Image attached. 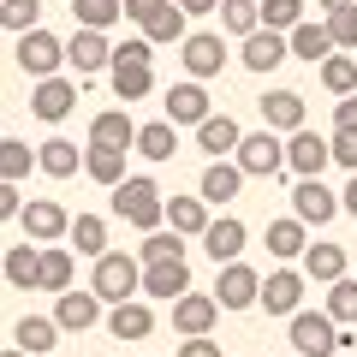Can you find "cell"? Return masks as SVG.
I'll return each mask as SVG.
<instances>
[{"mask_svg":"<svg viewBox=\"0 0 357 357\" xmlns=\"http://www.w3.org/2000/svg\"><path fill=\"white\" fill-rule=\"evenodd\" d=\"M137 262H185V238L173 227H155L149 238L137 244Z\"/></svg>","mask_w":357,"mask_h":357,"instance_id":"39","label":"cell"},{"mask_svg":"<svg viewBox=\"0 0 357 357\" xmlns=\"http://www.w3.org/2000/svg\"><path fill=\"white\" fill-rule=\"evenodd\" d=\"M102 298L96 292H72V286H66L60 298H54V328L60 333H84V328H96V321H102Z\"/></svg>","mask_w":357,"mask_h":357,"instance_id":"13","label":"cell"},{"mask_svg":"<svg viewBox=\"0 0 357 357\" xmlns=\"http://www.w3.org/2000/svg\"><path fill=\"white\" fill-rule=\"evenodd\" d=\"M328 161H340L345 173H357V126H333V137H328Z\"/></svg>","mask_w":357,"mask_h":357,"instance_id":"47","label":"cell"},{"mask_svg":"<svg viewBox=\"0 0 357 357\" xmlns=\"http://www.w3.org/2000/svg\"><path fill=\"white\" fill-rule=\"evenodd\" d=\"M345 274V244H304V280L333 286Z\"/></svg>","mask_w":357,"mask_h":357,"instance_id":"32","label":"cell"},{"mask_svg":"<svg viewBox=\"0 0 357 357\" xmlns=\"http://www.w3.org/2000/svg\"><path fill=\"white\" fill-rule=\"evenodd\" d=\"M72 18H77V30H102L107 36L126 13H119V0H72Z\"/></svg>","mask_w":357,"mask_h":357,"instance_id":"37","label":"cell"},{"mask_svg":"<svg viewBox=\"0 0 357 357\" xmlns=\"http://www.w3.org/2000/svg\"><path fill=\"white\" fill-rule=\"evenodd\" d=\"M321 24H328L333 48H357V0H351V6H340V13H328Z\"/></svg>","mask_w":357,"mask_h":357,"instance_id":"46","label":"cell"},{"mask_svg":"<svg viewBox=\"0 0 357 357\" xmlns=\"http://www.w3.org/2000/svg\"><path fill=\"white\" fill-rule=\"evenodd\" d=\"M304 6L310 0H256V18H262V30H280L286 36V30L304 18Z\"/></svg>","mask_w":357,"mask_h":357,"instance_id":"42","label":"cell"},{"mask_svg":"<svg viewBox=\"0 0 357 357\" xmlns=\"http://www.w3.org/2000/svg\"><path fill=\"white\" fill-rule=\"evenodd\" d=\"M238 191H244V173H238V161H232V155H227V161H208V167H203V185H197V197H203L208 208L232 203Z\"/></svg>","mask_w":357,"mask_h":357,"instance_id":"20","label":"cell"},{"mask_svg":"<svg viewBox=\"0 0 357 357\" xmlns=\"http://www.w3.org/2000/svg\"><path fill=\"white\" fill-rule=\"evenodd\" d=\"M18 227H24V238H30V244H60V238H66V227H72V215H66L54 197H30V203L18 208Z\"/></svg>","mask_w":357,"mask_h":357,"instance_id":"6","label":"cell"},{"mask_svg":"<svg viewBox=\"0 0 357 357\" xmlns=\"http://www.w3.org/2000/svg\"><path fill=\"white\" fill-rule=\"evenodd\" d=\"M36 18H42V0H0V24L6 30H36Z\"/></svg>","mask_w":357,"mask_h":357,"instance_id":"45","label":"cell"},{"mask_svg":"<svg viewBox=\"0 0 357 357\" xmlns=\"http://www.w3.org/2000/svg\"><path fill=\"white\" fill-rule=\"evenodd\" d=\"M173 6H178V13H185V18H197V13H215L220 0H173Z\"/></svg>","mask_w":357,"mask_h":357,"instance_id":"53","label":"cell"},{"mask_svg":"<svg viewBox=\"0 0 357 357\" xmlns=\"http://www.w3.org/2000/svg\"><path fill=\"white\" fill-rule=\"evenodd\" d=\"M107 333H114V340H149V333H155V310L143 304V298L107 304Z\"/></svg>","mask_w":357,"mask_h":357,"instance_id":"21","label":"cell"},{"mask_svg":"<svg viewBox=\"0 0 357 357\" xmlns=\"http://www.w3.org/2000/svg\"><path fill=\"white\" fill-rule=\"evenodd\" d=\"M238 60L250 66V72H262V77H268L274 66L292 60V54H286V36H280V30H262V24H256L250 36H244V54H238Z\"/></svg>","mask_w":357,"mask_h":357,"instance_id":"19","label":"cell"},{"mask_svg":"<svg viewBox=\"0 0 357 357\" xmlns=\"http://www.w3.org/2000/svg\"><path fill=\"white\" fill-rule=\"evenodd\" d=\"M328 321L333 328H357V280H345V274L328 286Z\"/></svg>","mask_w":357,"mask_h":357,"instance_id":"40","label":"cell"},{"mask_svg":"<svg viewBox=\"0 0 357 357\" xmlns=\"http://www.w3.org/2000/svg\"><path fill=\"white\" fill-rule=\"evenodd\" d=\"M178 60H185V72L203 84V77H220L227 72V42L215 36V30H191V36L178 42Z\"/></svg>","mask_w":357,"mask_h":357,"instance_id":"7","label":"cell"},{"mask_svg":"<svg viewBox=\"0 0 357 357\" xmlns=\"http://www.w3.org/2000/svg\"><path fill=\"white\" fill-rule=\"evenodd\" d=\"M340 208H345V215H357V173H351V185L340 191Z\"/></svg>","mask_w":357,"mask_h":357,"instance_id":"54","label":"cell"},{"mask_svg":"<svg viewBox=\"0 0 357 357\" xmlns=\"http://www.w3.org/2000/svg\"><path fill=\"white\" fill-rule=\"evenodd\" d=\"M36 262H42V244H13L6 250V286L13 292H36Z\"/></svg>","mask_w":357,"mask_h":357,"instance_id":"33","label":"cell"},{"mask_svg":"<svg viewBox=\"0 0 357 357\" xmlns=\"http://www.w3.org/2000/svg\"><path fill=\"white\" fill-rule=\"evenodd\" d=\"M316 6L321 13H340V6H351V0H316Z\"/></svg>","mask_w":357,"mask_h":357,"instance_id":"55","label":"cell"},{"mask_svg":"<svg viewBox=\"0 0 357 357\" xmlns=\"http://www.w3.org/2000/svg\"><path fill=\"white\" fill-rule=\"evenodd\" d=\"M161 227H173L178 238H203L208 203H203V197H167V203H161Z\"/></svg>","mask_w":357,"mask_h":357,"instance_id":"22","label":"cell"},{"mask_svg":"<svg viewBox=\"0 0 357 357\" xmlns=\"http://www.w3.org/2000/svg\"><path fill=\"white\" fill-rule=\"evenodd\" d=\"M36 167H42L48 178H72L77 167H84V149H77L72 137H48V143L36 149Z\"/></svg>","mask_w":357,"mask_h":357,"instance_id":"29","label":"cell"},{"mask_svg":"<svg viewBox=\"0 0 357 357\" xmlns=\"http://www.w3.org/2000/svg\"><path fill=\"white\" fill-rule=\"evenodd\" d=\"M13 60H18V72H24V77H54V72L66 66V42L54 36V30L36 24V30L18 36V54H13Z\"/></svg>","mask_w":357,"mask_h":357,"instance_id":"5","label":"cell"},{"mask_svg":"<svg viewBox=\"0 0 357 357\" xmlns=\"http://www.w3.org/2000/svg\"><path fill=\"white\" fill-rule=\"evenodd\" d=\"M72 107H77V84H72V77H60V72H54V77H36V89H30V114H36V119L60 126Z\"/></svg>","mask_w":357,"mask_h":357,"instance_id":"12","label":"cell"},{"mask_svg":"<svg viewBox=\"0 0 357 357\" xmlns=\"http://www.w3.org/2000/svg\"><path fill=\"white\" fill-rule=\"evenodd\" d=\"M107 77H114L119 102H143V96L155 89V66L149 60H107Z\"/></svg>","mask_w":357,"mask_h":357,"instance_id":"25","label":"cell"},{"mask_svg":"<svg viewBox=\"0 0 357 357\" xmlns=\"http://www.w3.org/2000/svg\"><path fill=\"white\" fill-rule=\"evenodd\" d=\"M244 244H250V232H244V220H232V215H220V220H208V227H203V250L215 256V268L220 262H238Z\"/></svg>","mask_w":357,"mask_h":357,"instance_id":"18","label":"cell"},{"mask_svg":"<svg viewBox=\"0 0 357 357\" xmlns=\"http://www.w3.org/2000/svg\"><path fill=\"white\" fill-rule=\"evenodd\" d=\"M137 280H143V262L126 250H102L96 256V274H89V292L102 298V304H126L137 298Z\"/></svg>","mask_w":357,"mask_h":357,"instance_id":"2","label":"cell"},{"mask_svg":"<svg viewBox=\"0 0 357 357\" xmlns=\"http://www.w3.org/2000/svg\"><path fill=\"white\" fill-rule=\"evenodd\" d=\"M286 54L292 60H310V66H321L333 54V42H328V24H316V18H298L292 30H286Z\"/></svg>","mask_w":357,"mask_h":357,"instance_id":"23","label":"cell"},{"mask_svg":"<svg viewBox=\"0 0 357 357\" xmlns=\"http://www.w3.org/2000/svg\"><path fill=\"white\" fill-rule=\"evenodd\" d=\"M161 107H167V114H161L167 126H203V119L215 114V107H208V89L197 84V77H191V84H173Z\"/></svg>","mask_w":357,"mask_h":357,"instance_id":"15","label":"cell"},{"mask_svg":"<svg viewBox=\"0 0 357 357\" xmlns=\"http://www.w3.org/2000/svg\"><path fill=\"white\" fill-rule=\"evenodd\" d=\"M256 286H262V274H256L250 262H220L215 268V304L220 310H250Z\"/></svg>","mask_w":357,"mask_h":357,"instance_id":"8","label":"cell"},{"mask_svg":"<svg viewBox=\"0 0 357 357\" xmlns=\"http://www.w3.org/2000/svg\"><path fill=\"white\" fill-rule=\"evenodd\" d=\"M256 304H262L268 316H292V310H304V274H298V268H274V274L256 286Z\"/></svg>","mask_w":357,"mask_h":357,"instance_id":"10","label":"cell"},{"mask_svg":"<svg viewBox=\"0 0 357 357\" xmlns=\"http://www.w3.org/2000/svg\"><path fill=\"white\" fill-rule=\"evenodd\" d=\"M215 13H220V30H227V36H250V30L262 24V18H256V0H220Z\"/></svg>","mask_w":357,"mask_h":357,"instance_id":"44","label":"cell"},{"mask_svg":"<svg viewBox=\"0 0 357 357\" xmlns=\"http://www.w3.org/2000/svg\"><path fill=\"white\" fill-rule=\"evenodd\" d=\"M114 60H149V66H155V48H149V36H126V42L114 48Z\"/></svg>","mask_w":357,"mask_h":357,"instance_id":"49","label":"cell"},{"mask_svg":"<svg viewBox=\"0 0 357 357\" xmlns=\"http://www.w3.org/2000/svg\"><path fill=\"white\" fill-rule=\"evenodd\" d=\"M0 357H30V351H18V345H13V351H0Z\"/></svg>","mask_w":357,"mask_h":357,"instance_id":"56","label":"cell"},{"mask_svg":"<svg viewBox=\"0 0 357 357\" xmlns=\"http://www.w3.org/2000/svg\"><path fill=\"white\" fill-rule=\"evenodd\" d=\"M13 340H18V351H30V357H54L60 328H54V316H24V321L13 328Z\"/></svg>","mask_w":357,"mask_h":357,"instance_id":"30","label":"cell"},{"mask_svg":"<svg viewBox=\"0 0 357 357\" xmlns=\"http://www.w3.org/2000/svg\"><path fill=\"white\" fill-rule=\"evenodd\" d=\"M107 60H114V42H107L102 30H77V36L66 42V66H72L77 77H96V72H107Z\"/></svg>","mask_w":357,"mask_h":357,"instance_id":"16","label":"cell"},{"mask_svg":"<svg viewBox=\"0 0 357 357\" xmlns=\"http://www.w3.org/2000/svg\"><path fill=\"white\" fill-rule=\"evenodd\" d=\"M66 286H72V250H60V244H42V262H36V292H54V298H60Z\"/></svg>","mask_w":357,"mask_h":357,"instance_id":"31","label":"cell"},{"mask_svg":"<svg viewBox=\"0 0 357 357\" xmlns=\"http://www.w3.org/2000/svg\"><path fill=\"white\" fill-rule=\"evenodd\" d=\"M131 149H137L143 161H173V155H178V126H167V119H149V126H137Z\"/></svg>","mask_w":357,"mask_h":357,"instance_id":"28","label":"cell"},{"mask_svg":"<svg viewBox=\"0 0 357 357\" xmlns=\"http://www.w3.org/2000/svg\"><path fill=\"white\" fill-rule=\"evenodd\" d=\"M161 185H155V178H143V173H126L114 185V215L126 220V227H137V232H155L161 227Z\"/></svg>","mask_w":357,"mask_h":357,"instance_id":"1","label":"cell"},{"mask_svg":"<svg viewBox=\"0 0 357 357\" xmlns=\"http://www.w3.org/2000/svg\"><path fill=\"white\" fill-rule=\"evenodd\" d=\"M256 107H262V126L268 131H298V126H304V96H298V89H268Z\"/></svg>","mask_w":357,"mask_h":357,"instance_id":"26","label":"cell"},{"mask_svg":"<svg viewBox=\"0 0 357 357\" xmlns=\"http://www.w3.org/2000/svg\"><path fill=\"white\" fill-rule=\"evenodd\" d=\"M321 89H328V96H351L357 89V60L351 54H328V60H321Z\"/></svg>","mask_w":357,"mask_h":357,"instance_id":"41","label":"cell"},{"mask_svg":"<svg viewBox=\"0 0 357 357\" xmlns=\"http://www.w3.org/2000/svg\"><path fill=\"white\" fill-rule=\"evenodd\" d=\"M30 167H36V149L30 143H18V137H0V178H30Z\"/></svg>","mask_w":357,"mask_h":357,"instance_id":"43","label":"cell"},{"mask_svg":"<svg viewBox=\"0 0 357 357\" xmlns=\"http://www.w3.org/2000/svg\"><path fill=\"white\" fill-rule=\"evenodd\" d=\"M84 173L96 178V185L114 191L119 178H126V149H102V143H89V149H84Z\"/></svg>","mask_w":357,"mask_h":357,"instance_id":"34","label":"cell"},{"mask_svg":"<svg viewBox=\"0 0 357 357\" xmlns=\"http://www.w3.org/2000/svg\"><path fill=\"white\" fill-rule=\"evenodd\" d=\"M333 215H340V191H328L321 178H298V185H292V220H304V227H328Z\"/></svg>","mask_w":357,"mask_h":357,"instance_id":"9","label":"cell"},{"mask_svg":"<svg viewBox=\"0 0 357 357\" xmlns=\"http://www.w3.org/2000/svg\"><path fill=\"white\" fill-rule=\"evenodd\" d=\"M304 244H310V227H304V220H268V256L292 262V256H304Z\"/></svg>","mask_w":357,"mask_h":357,"instance_id":"35","label":"cell"},{"mask_svg":"<svg viewBox=\"0 0 357 357\" xmlns=\"http://www.w3.org/2000/svg\"><path fill=\"white\" fill-rule=\"evenodd\" d=\"M333 126H357V89L333 102Z\"/></svg>","mask_w":357,"mask_h":357,"instance_id":"52","label":"cell"},{"mask_svg":"<svg viewBox=\"0 0 357 357\" xmlns=\"http://www.w3.org/2000/svg\"><path fill=\"white\" fill-rule=\"evenodd\" d=\"M286 321H292V351H298V357H333V351L351 345V340L328 321V310H292Z\"/></svg>","mask_w":357,"mask_h":357,"instance_id":"3","label":"cell"},{"mask_svg":"<svg viewBox=\"0 0 357 357\" xmlns=\"http://www.w3.org/2000/svg\"><path fill=\"white\" fill-rule=\"evenodd\" d=\"M131 137H137V119L126 107H107L89 119V143H102V149H131Z\"/></svg>","mask_w":357,"mask_h":357,"instance_id":"27","label":"cell"},{"mask_svg":"<svg viewBox=\"0 0 357 357\" xmlns=\"http://www.w3.org/2000/svg\"><path fill=\"white\" fill-rule=\"evenodd\" d=\"M286 167H292L298 178H321L328 173V137H316L310 126H298V131H286Z\"/></svg>","mask_w":357,"mask_h":357,"instance_id":"11","label":"cell"},{"mask_svg":"<svg viewBox=\"0 0 357 357\" xmlns=\"http://www.w3.org/2000/svg\"><path fill=\"white\" fill-rule=\"evenodd\" d=\"M143 36H149V48H167V42H185L191 30H185V13H178L173 0H167L161 13H155L149 24H143Z\"/></svg>","mask_w":357,"mask_h":357,"instance_id":"38","label":"cell"},{"mask_svg":"<svg viewBox=\"0 0 357 357\" xmlns=\"http://www.w3.org/2000/svg\"><path fill=\"white\" fill-rule=\"evenodd\" d=\"M18 208H24L18 185H13V178H0V220H18Z\"/></svg>","mask_w":357,"mask_h":357,"instance_id":"50","label":"cell"},{"mask_svg":"<svg viewBox=\"0 0 357 357\" xmlns=\"http://www.w3.org/2000/svg\"><path fill=\"white\" fill-rule=\"evenodd\" d=\"M220 321V304L208 292H178L173 298V333H185V340H197V333H208Z\"/></svg>","mask_w":357,"mask_h":357,"instance_id":"14","label":"cell"},{"mask_svg":"<svg viewBox=\"0 0 357 357\" xmlns=\"http://www.w3.org/2000/svg\"><path fill=\"white\" fill-rule=\"evenodd\" d=\"M137 292H143V298H167V304H173L178 292H191V262H143Z\"/></svg>","mask_w":357,"mask_h":357,"instance_id":"17","label":"cell"},{"mask_svg":"<svg viewBox=\"0 0 357 357\" xmlns=\"http://www.w3.org/2000/svg\"><path fill=\"white\" fill-rule=\"evenodd\" d=\"M232 161H238V173L244 178H274L286 167V143H280V131H244L238 137V149H232Z\"/></svg>","mask_w":357,"mask_h":357,"instance_id":"4","label":"cell"},{"mask_svg":"<svg viewBox=\"0 0 357 357\" xmlns=\"http://www.w3.org/2000/svg\"><path fill=\"white\" fill-rule=\"evenodd\" d=\"M178 357H220V345L208 340V333H197V340H185V345H178Z\"/></svg>","mask_w":357,"mask_h":357,"instance_id":"51","label":"cell"},{"mask_svg":"<svg viewBox=\"0 0 357 357\" xmlns=\"http://www.w3.org/2000/svg\"><path fill=\"white\" fill-rule=\"evenodd\" d=\"M66 238L77 244V256H89V262H96V256L107 250V220H102V215H72Z\"/></svg>","mask_w":357,"mask_h":357,"instance_id":"36","label":"cell"},{"mask_svg":"<svg viewBox=\"0 0 357 357\" xmlns=\"http://www.w3.org/2000/svg\"><path fill=\"white\" fill-rule=\"evenodd\" d=\"M161 6H167V0H119V13H126V18H131V24H137V30L149 24V18L161 13Z\"/></svg>","mask_w":357,"mask_h":357,"instance_id":"48","label":"cell"},{"mask_svg":"<svg viewBox=\"0 0 357 357\" xmlns=\"http://www.w3.org/2000/svg\"><path fill=\"white\" fill-rule=\"evenodd\" d=\"M238 137H244V131H238L232 114H208L203 126H197V149H203L208 161H227V155L238 149Z\"/></svg>","mask_w":357,"mask_h":357,"instance_id":"24","label":"cell"}]
</instances>
